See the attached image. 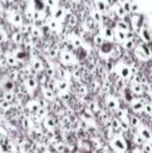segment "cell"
<instances>
[{
  "label": "cell",
  "mask_w": 152,
  "mask_h": 153,
  "mask_svg": "<svg viewBox=\"0 0 152 153\" xmlns=\"http://www.w3.org/2000/svg\"><path fill=\"white\" fill-rule=\"evenodd\" d=\"M59 50L56 48V46L55 47H52L50 49V51H49V54H50L51 57H56L57 55H59Z\"/></svg>",
  "instance_id": "29"
},
{
  "label": "cell",
  "mask_w": 152,
  "mask_h": 153,
  "mask_svg": "<svg viewBox=\"0 0 152 153\" xmlns=\"http://www.w3.org/2000/svg\"><path fill=\"white\" fill-rule=\"evenodd\" d=\"M13 54H14V56L16 57L17 61H25L26 56H27V54H26L25 51L23 50V49H20V48L15 49L14 52H13Z\"/></svg>",
  "instance_id": "19"
},
{
  "label": "cell",
  "mask_w": 152,
  "mask_h": 153,
  "mask_svg": "<svg viewBox=\"0 0 152 153\" xmlns=\"http://www.w3.org/2000/svg\"><path fill=\"white\" fill-rule=\"evenodd\" d=\"M31 67L32 69L36 70V71H42L44 69V65H43L42 61L38 57H34L31 59Z\"/></svg>",
  "instance_id": "18"
},
{
  "label": "cell",
  "mask_w": 152,
  "mask_h": 153,
  "mask_svg": "<svg viewBox=\"0 0 152 153\" xmlns=\"http://www.w3.org/2000/svg\"><path fill=\"white\" fill-rule=\"evenodd\" d=\"M100 36L103 38L104 41L108 42H114V31L113 28L108 27V26H101L98 32Z\"/></svg>",
  "instance_id": "8"
},
{
  "label": "cell",
  "mask_w": 152,
  "mask_h": 153,
  "mask_svg": "<svg viewBox=\"0 0 152 153\" xmlns=\"http://www.w3.org/2000/svg\"><path fill=\"white\" fill-rule=\"evenodd\" d=\"M105 1H106V3H107V5H112V4H113L114 2H115V0H105Z\"/></svg>",
  "instance_id": "31"
},
{
  "label": "cell",
  "mask_w": 152,
  "mask_h": 153,
  "mask_svg": "<svg viewBox=\"0 0 152 153\" xmlns=\"http://www.w3.org/2000/svg\"><path fill=\"white\" fill-rule=\"evenodd\" d=\"M135 54L140 61H148L151 57V50L148 43H139L135 48Z\"/></svg>",
  "instance_id": "1"
},
{
  "label": "cell",
  "mask_w": 152,
  "mask_h": 153,
  "mask_svg": "<svg viewBox=\"0 0 152 153\" xmlns=\"http://www.w3.org/2000/svg\"><path fill=\"white\" fill-rule=\"evenodd\" d=\"M29 34L32 36L34 38H36V39H39V38H41V36H43V31H42V29H41V27H39V26H37V25H31L30 24V27H29Z\"/></svg>",
  "instance_id": "16"
},
{
  "label": "cell",
  "mask_w": 152,
  "mask_h": 153,
  "mask_svg": "<svg viewBox=\"0 0 152 153\" xmlns=\"http://www.w3.org/2000/svg\"><path fill=\"white\" fill-rule=\"evenodd\" d=\"M138 34L143 42L148 43V44L151 42V34H150V30L148 29V27H147L146 25H144L143 24L142 27L138 30Z\"/></svg>",
  "instance_id": "10"
},
{
  "label": "cell",
  "mask_w": 152,
  "mask_h": 153,
  "mask_svg": "<svg viewBox=\"0 0 152 153\" xmlns=\"http://www.w3.org/2000/svg\"><path fill=\"white\" fill-rule=\"evenodd\" d=\"M34 9L32 7L26 6L25 11H24V15H25V18L28 21H34Z\"/></svg>",
  "instance_id": "24"
},
{
  "label": "cell",
  "mask_w": 152,
  "mask_h": 153,
  "mask_svg": "<svg viewBox=\"0 0 152 153\" xmlns=\"http://www.w3.org/2000/svg\"><path fill=\"white\" fill-rule=\"evenodd\" d=\"M51 14H52V18H54L55 20H57L59 22L63 23L67 18L66 15V9L62 7V6H56L55 9H51Z\"/></svg>",
  "instance_id": "7"
},
{
  "label": "cell",
  "mask_w": 152,
  "mask_h": 153,
  "mask_svg": "<svg viewBox=\"0 0 152 153\" xmlns=\"http://www.w3.org/2000/svg\"><path fill=\"white\" fill-rule=\"evenodd\" d=\"M59 56H61V61L65 65H73L77 63V59L71 51L67 49H63L59 51Z\"/></svg>",
  "instance_id": "4"
},
{
  "label": "cell",
  "mask_w": 152,
  "mask_h": 153,
  "mask_svg": "<svg viewBox=\"0 0 152 153\" xmlns=\"http://www.w3.org/2000/svg\"><path fill=\"white\" fill-rule=\"evenodd\" d=\"M122 46H123L124 49L126 50H130V49H133L135 46V39H131V38H126L124 40L123 43H122Z\"/></svg>",
  "instance_id": "20"
},
{
  "label": "cell",
  "mask_w": 152,
  "mask_h": 153,
  "mask_svg": "<svg viewBox=\"0 0 152 153\" xmlns=\"http://www.w3.org/2000/svg\"><path fill=\"white\" fill-rule=\"evenodd\" d=\"M94 2H95V9L99 11V13H101V14H105L108 9V6L107 5V3L105 0H94Z\"/></svg>",
  "instance_id": "14"
},
{
  "label": "cell",
  "mask_w": 152,
  "mask_h": 153,
  "mask_svg": "<svg viewBox=\"0 0 152 153\" xmlns=\"http://www.w3.org/2000/svg\"><path fill=\"white\" fill-rule=\"evenodd\" d=\"M6 19L9 22V24H11L16 28H19L23 23V18L15 9H7L6 11Z\"/></svg>",
  "instance_id": "2"
},
{
  "label": "cell",
  "mask_w": 152,
  "mask_h": 153,
  "mask_svg": "<svg viewBox=\"0 0 152 153\" xmlns=\"http://www.w3.org/2000/svg\"><path fill=\"white\" fill-rule=\"evenodd\" d=\"M130 24H131V27L135 31H138L140 28L142 27V25L144 24V20L143 17L141 15L138 14H133L131 17H130Z\"/></svg>",
  "instance_id": "9"
},
{
  "label": "cell",
  "mask_w": 152,
  "mask_h": 153,
  "mask_svg": "<svg viewBox=\"0 0 152 153\" xmlns=\"http://www.w3.org/2000/svg\"><path fill=\"white\" fill-rule=\"evenodd\" d=\"M114 49H115V45L113 44V42L104 41L99 46V54L101 57L108 59V57L114 53Z\"/></svg>",
  "instance_id": "3"
},
{
  "label": "cell",
  "mask_w": 152,
  "mask_h": 153,
  "mask_svg": "<svg viewBox=\"0 0 152 153\" xmlns=\"http://www.w3.org/2000/svg\"><path fill=\"white\" fill-rule=\"evenodd\" d=\"M73 1H75V2H80L81 0H73Z\"/></svg>",
  "instance_id": "33"
},
{
  "label": "cell",
  "mask_w": 152,
  "mask_h": 153,
  "mask_svg": "<svg viewBox=\"0 0 152 153\" xmlns=\"http://www.w3.org/2000/svg\"><path fill=\"white\" fill-rule=\"evenodd\" d=\"M116 70H117V72H118L119 75L122 76V77H124V78L129 77L130 74H131V70H130L129 66L126 65L122 61L117 63V65H116Z\"/></svg>",
  "instance_id": "6"
},
{
  "label": "cell",
  "mask_w": 152,
  "mask_h": 153,
  "mask_svg": "<svg viewBox=\"0 0 152 153\" xmlns=\"http://www.w3.org/2000/svg\"><path fill=\"white\" fill-rule=\"evenodd\" d=\"M5 2H7V3H13V2H15V0H4Z\"/></svg>",
  "instance_id": "32"
},
{
  "label": "cell",
  "mask_w": 152,
  "mask_h": 153,
  "mask_svg": "<svg viewBox=\"0 0 152 153\" xmlns=\"http://www.w3.org/2000/svg\"><path fill=\"white\" fill-rule=\"evenodd\" d=\"M4 59H5L6 63H7L9 66H16L18 63V61L16 59L14 54L11 52H5V54H4Z\"/></svg>",
  "instance_id": "22"
},
{
  "label": "cell",
  "mask_w": 152,
  "mask_h": 153,
  "mask_svg": "<svg viewBox=\"0 0 152 153\" xmlns=\"http://www.w3.org/2000/svg\"><path fill=\"white\" fill-rule=\"evenodd\" d=\"M7 40H9V34H7L5 29L0 25V44L7 42Z\"/></svg>",
  "instance_id": "25"
},
{
  "label": "cell",
  "mask_w": 152,
  "mask_h": 153,
  "mask_svg": "<svg viewBox=\"0 0 152 153\" xmlns=\"http://www.w3.org/2000/svg\"><path fill=\"white\" fill-rule=\"evenodd\" d=\"M113 31H114V41H117L118 43L122 44L124 40L126 39V32H124L123 30L119 29L118 27L114 28Z\"/></svg>",
  "instance_id": "13"
},
{
  "label": "cell",
  "mask_w": 152,
  "mask_h": 153,
  "mask_svg": "<svg viewBox=\"0 0 152 153\" xmlns=\"http://www.w3.org/2000/svg\"><path fill=\"white\" fill-rule=\"evenodd\" d=\"M66 19H67L68 25L70 26V27H75V26L77 25V23H78L77 17L73 14H70L68 16V18H66Z\"/></svg>",
  "instance_id": "23"
},
{
  "label": "cell",
  "mask_w": 152,
  "mask_h": 153,
  "mask_svg": "<svg viewBox=\"0 0 152 153\" xmlns=\"http://www.w3.org/2000/svg\"><path fill=\"white\" fill-rule=\"evenodd\" d=\"M43 2L50 9H53L56 6H59V0H43Z\"/></svg>",
  "instance_id": "26"
},
{
  "label": "cell",
  "mask_w": 152,
  "mask_h": 153,
  "mask_svg": "<svg viewBox=\"0 0 152 153\" xmlns=\"http://www.w3.org/2000/svg\"><path fill=\"white\" fill-rule=\"evenodd\" d=\"M139 11V6L135 4V2L130 3V13H133V14H137Z\"/></svg>",
  "instance_id": "30"
},
{
  "label": "cell",
  "mask_w": 152,
  "mask_h": 153,
  "mask_svg": "<svg viewBox=\"0 0 152 153\" xmlns=\"http://www.w3.org/2000/svg\"><path fill=\"white\" fill-rule=\"evenodd\" d=\"M47 27L50 29L51 31H53L55 34H61L63 32V24L61 22H59L57 20H55L54 18L49 17L46 21Z\"/></svg>",
  "instance_id": "5"
},
{
  "label": "cell",
  "mask_w": 152,
  "mask_h": 153,
  "mask_svg": "<svg viewBox=\"0 0 152 153\" xmlns=\"http://www.w3.org/2000/svg\"><path fill=\"white\" fill-rule=\"evenodd\" d=\"M23 40H24V36H23L19 30L18 31H15L11 34V41L13 43L16 45H22L23 43Z\"/></svg>",
  "instance_id": "17"
},
{
  "label": "cell",
  "mask_w": 152,
  "mask_h": 153,
  "mask_svg": "<svg viewBox=\"0 0 152 153\" xmlns=\"http://www.w3.org/2000/svg\"><path fill=\"white\" fill-rule=\"evenodd\" d=\"M93 42H94V44L96 45V46H100V45L102 44V43L104 42V40H103V38H102L101 36L99 34H95L94 36V38H93Z\"/></svg>",
  "instance_id": "28"
},
{
  "label": "cell",
  "mask_w": 152,
  "mask_h": 153,
  "mask_svg": "<svg viewBox=\"0 0 152 153\" xmlns=\"http://www.w3.org/2000/svg\"><path fill=\"white\" fill-rule=\"evenodd\" d=\"M116 27H118L119 29H121V30H123L124 32H128V31L130 30V28H129V24L125 21L124 19H121V20H119L118 22H117V25H116Z\"/></svg>",
  "instance_id": "21"
},
{
  "label": "cell",
  "mask_w": 152,
  "mask_h": 153,
  "mask_svg": "<svg viewBox=\"0 0 152 153\" xmlns=\"http://www.w3.org/2000/svg\"><path fill=\"white\" fill-rule=\"evenodd\" d=\"M29 27H30V24H25L23 22L21 24V26L19 27V31L24 36V34H29Z\"/></svg>",
  "instance_id": "27"
},
{
  "label": "cell",
  "mask_w": 152,
  "mask_h": 153,
  "mask_svg": "<svg viewBox=\"0 0 152 153\" xmlns=\"http://www.w3.org/2000/svg\"><path fill=\"white\" fill-rule=\"evenodd\" d=\"M110 9H112V11H114V14H115V16H117V17H119L120 19H124V18L126 17V13H125V11L123 9V7H122L120 4H119V2H114L112 5H110Z\"/></svg>",
  "instance_id": "12"
},
{
  "label": "cell",
  "mask_w": 152,
  "mask_h": 153,
  "mask_svg": "<svg viewBox=\"0 0 152 153\" xmlns=\"http://www.w3.org/2000/svg\"><path fill=\"white\" fill-rule=\"evenodd\" d=\"M90 18L97 24L102 23V14L99 13L96 9H92L90 11Z\"/></svg>",
  "instance_id": "15"
},
{
  "label": "cell",
  "mask_w": 152,
  "mask_h": 153,
  "mask_svg": "<svg viewBox=\"0 0 152 153\" xmlns=\"http://www.w3.org/2000/svg\"><path fill=\"white\" fill-rule=\"evenodd\" d=\"M67 40H68V42L71 43V45H72L74 48H80L81 47V44H82L81 38H80L79 36H77L76 34H74V32L68 34H67Z\"/></svg>",
  "instance_id": "11"
}]
</instances>
